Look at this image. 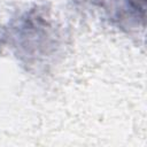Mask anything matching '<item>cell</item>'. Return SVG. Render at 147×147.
<instances>
[{
	"label": "cell",
	"mask_w": 147,
	"mask_h": 147,
	"mask_svg": "<svg viewBox=\"0 0 147 147\" xmlns=\"http://www.w3.org/2000/svg\"><path fill=\"white\" fill-rule=\"evenodd\" d=\"M127 6L141 18L145 17L146 11V0H125Z\"/></svg>",
	"instance_id": "1"
}]
</instances>
